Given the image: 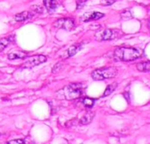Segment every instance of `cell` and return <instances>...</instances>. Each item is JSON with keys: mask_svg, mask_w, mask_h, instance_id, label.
<instances>
[{"mask_svg": "<svg viewBox=\"0 0 150 144\" xmlns=\"http://www.w3.org/2000/svg\"><path fill=\"white\" fill-rule=\"evenodd\" d=\"M143 52L140 48L132 47H119L114 49L113 58L116 61L133 62L141 58Z\"/></svg>", "mask_w": 150, "mask_h": 144, "instance_id": "1", "label": "cell"}, {"mask_svg": "<svg viewBox=\"0 0 150 144\" xmlns=\"http://www.w3.org/2000/svg\"><path fill=\"white\" fill-rule=\"evenodd\" d=\"M83 91V85L79 83L69 84L67 86L63 87L57 92L60 98H63L67 100H75L79 99Z\"/></svg>", "mask_w": 150, "mask_h": 144, "instance_id": "2", "label": "cell"}, {"mask_svg": "<svg viewBox=\"0 0 150 144\" xmlns=\"http://www.w3.org/2000/svg\"><path fill=\"white\" fill-rule=\"evenodd\" d=\"M124 33L119 29H112V28H105L100 29L96 32L95 33V40L98 41H104V40H117L123 36Z\"/></svg>", "mask_w": 150, "mask_h": 144, "instance_id": "3", "label": "cell"}, {"mask_svg": "<svg viewBox=\"0 0 150 144\" xmlns=\"http://www.w3.org/2000/svg\"><path fill=\"white\" fill-rule=\"evenodd\" d=\"M118 75V69L115 67H104L97 69L91 72V77L93 80L101 81L105 79H111Z\"/></svg>", "mask_w": 150, "mask_h": 144, "instance_id": "4", "label": "cell"}, {"mask_svg": "<svg viewBox=\"0 0 150 144\" xmlns=\"http://www.w3.org/2000/svg\"><path fill=\"white\" fill-rule=\"evenodd\" d=\"M53 26L55 28L63 29L66 31H71L75 28L76 23L74 18H62L57 20H55L53 24Z\"/></svg>", "mask_w": 150, "mask_h": 144, "instance_id": "5", "label": "cell"}, {"mask_svg": "<svg viewBox=\"0 0 150 144\" xmlns=\"http://www.w3.org/2000/svg\"><path fill=\"white\" fill-rule=\"evenodd\" d=\"M47 61V56L43 55H36L31 56L28 60H26L21 66L22 69H32L35 66H38Z\"/></svg>", "mask_w": 150, "mask_h": 144, "instance_id": "6", "label": "cell"}, {"mask_svg": "<svg viewBox=\"0 0 150 144\" xmlns=\"http://www.w3.org/2000/svg\"><path fill=\"white\" fill-rule=\"evenodd\" d=\"M103 17H105L104 13L98 12V11H93V12H89V13L83 14L81 17V20L83 22H89V21H94V20L100 19Z\"/></svg>", "mask_w": 150, "mask_h": 144, "instance_id": "7", "label": "cell"}, {"mask_svg": "<svg viewBox=\"0 0 150 144\" xmlns=\"http://www.w3.org/2000/svg\"><path fill=\"white\" fill-rule=\"evenodd\" d=\"M43 4L48 12H54L62 4V0H43Z\"/></svg>", "mask_w": 150, "mask_h": 144, "instance_id": "8", "label": "cell"}, {"mask_svg": "<svg viewBox=\"0 0 150 144\" xmlns=\"http://www.w3.org/2000/svg\"><path fill=\"white\" fill-rule=\"evenodd\" d=\"M33 17V12L28 11H22V12L16 14L14 17V19L17 22H24V21H26L28 19H31Z\"/></svg>", "mask_w": 150, "mask_h": 144, "instance_id": "9", "label": "cell"}, {"mask_svg": "<svg viewBox=\"0 0 150 144\" xmlns=\"http://www.w3.org/2000/svg\"><path fill=\"white\" fill-rule=\"evenodd\" d=\"M94 117H95V113L92 112V111H89L81 118L79 123L81 125H88V124H90L93 121Z\"/></svg>", "mask_w": 150, "mask_h": 144, "instance_id": "10", "label": "cell"}, {"mask_svg": "<svg viewBox=\"0 0 150 144\" xmlns=\"http://www.w3.org/2000/svg\"><path fill=\"white\" fill-rule=\"evenodd\" d=\"M27 56V52L24 51H15L11 52L8 55V59L9 60H16V59H24Z\"/></svg>", "mask_w": 150, "mask_h": 144, "instance_id": "11", "label": "cell"}, {"mask_svg": "<svg viewBox=\"0 0 150 144\" xmlns=\"http://www.w3.org/2000/svg\"><path fill=\"white\" fill-rule=\"evenodd\" d=\"M136 68L139 71L141 72H149L150 70V62L149 61H146V62H139L136 65Z\"/></svg>", "mask_w": 150, "mask_h": 144, "instance_id": "12", "label": "cell"}, {"mask_svg": "<svg viewBox=\"0 0 150 144\" xmlns=\"http://www.w3.org/2000/svg\"><path fill=\"white\" fill-rule=\"evenodd\" d=\"M81 45L80 44H76V45H73L71 46L68 50H67V57H70V56H73L75 55L78 51L81 50Z\"/></svg>", "mask_w": 150, "mask_h": 144, "instance_id": "13", "label": "cell"}, {"mask_svg": "<svg viewBox=\"0 0 150 144\" xmlns=\"http://www.w3.org/2000/svg\"><path fill=\"white\" fill-rule=\"evenodd\" d=\"M117 86H118V84L117 83H114V84H112L108 85L106 87V89L105 90V92L103 94V97H107L110 94H112L115 91V89L117 88Z\"/></svg>", "mask_w": 150, "mask_h": 144, "instance_id": "14", "label": "cell"}, {"mask_svg": "<svg viewBox=\"0 0 150 144\" xmlns=\"http://www.w3.org/2000/svg\"><path fill=\"white\" fill-rule=\"evenodd\" d=\"M82 103H83V105L85 107H87V108H91V107L94 106V104H95V99H91V98L86 97V98H83V99H82Z\"/></svg>", "mask_w": 150, "mask_h": 144, "instance_id": "15", "label": "cell"}, {"mask_svg": "<svg viewBox=\"0 0 150 144\" xmlns=\"http://www.w3.org/2000/svg\"><path fill=\"white\" fill-rule=\"evenodd\" d=\"M11 42V39L10 38H3L0 39V52L3 51Z\"/></svg>", "mask_w": 150, "mask_h": 144, "instance_id": "16", "label": "cell"}, {"mask_svg": "<svg viewBox=\"0 0 150 144\" xmlns=\"http://www.w3.org/2000/svg\"><path fill=\"white\" fill-rule=\"evenodd\" d=\"M120 16H121V18H123V19H128V18H133L131 11H128V10H126V11H122L120 13Z\"/></svg>", "mask_w": 150, "mask_h": 144, "instance_id": "17", "label": "cell"}, {"mask_svg": "<svg viewBox=\"0 0 150 144\" xmlns=\"http://www.w3.org/2000/svg\"><path fill=\"white\" fill-rule=\"evenodd\" d=\"M62 67H63V64H62V62H57V63L54 66V68H53V70H52V73H54V74L58 73L59 71H61V70H62Z\"/></svg>", "mask_w": 150, "mask_h": 144, "instance_id": "18", "label": "cell"}, {"mask_svg": "<svg viewBox=\"0 0 150 144\" xmlns=\"http://www.w3.org/2000/svg\"><path fill=\"white\" fill-rule=\"evenodd\" d=\"M6 144H25V141L23 139H17V140H11Z\"/></svg>", "mask_w": 150, "mask_h": 144, "instance_id": "19", "label": "cell"}, {"mask_svg": "<svg viewBox=\"0 0 150 144\" xmlns=\"http://www.w3.org/2000/svg\"><path fill=\"white\" fill-rule=\"evenodd\" d=\"M86 0H76V10L82 9L83 6L84 5Z\"/></svg>", "mask_w": 150, "mask_h": 144, "instance_id": "20", "label": "cell"}, {"mask_svg": "<svg viewBox=\"0 0 150 144\" xmlns=\"http://www.w3.org/2000/svg\"><path fill=\"white\" fill-rule=\"evenodd\" d=\"M116 1H117V0H103V1L101 2V4H102L103 5L107 6V5H111V4H114Z\"/></svg>", "mask_w": 150, "mask_h": 144, "instance_id": "21", "label": "cell"}, {"mask_svg": "<svg viewBox=\"0 0 150 144\" xmlns=\"http://www.w3.org/2000/svg\"><path fill=\"white\" fill-rule=\"evenodd\" d=\"M33 10L34 11V12H41L42 9L40 8V6H33Z\"/></svg>", "mask_w": 150, "mask_h": 144, "instance_id": "22", "label": "cell"}, {"mask_svg": "<svg viewBox=\"0 0 150 144\" xmlns=\"http://www.w3.org/2000/svg\"><path fill=\"white\" fill-rule=\"evenodd\" d=\"M0 135H1V134H0Z\"/></svg>", "mask_w": 150, "mask_h": 144, "instance_id": "23", "label": "cell"}]
</instances>
